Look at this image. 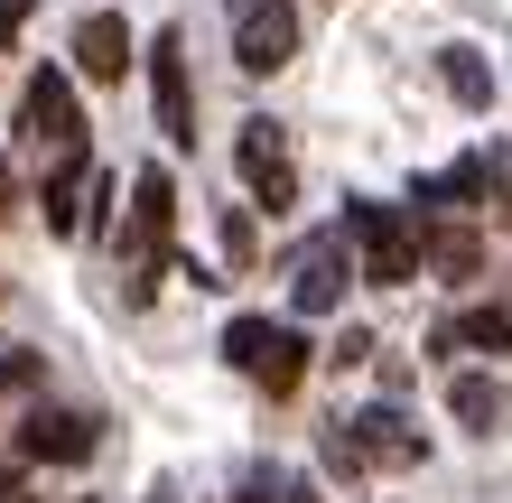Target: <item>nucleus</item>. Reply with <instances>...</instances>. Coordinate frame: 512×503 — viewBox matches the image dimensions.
I'll use <instances>...</instances> for the list:
<instances>
[{"label":"nucleus","mask_w":512,"mask_h":503,"mask_svg":"<svg viewBox=\"0 0 512 503\" xmlns=\"http://www.w3.org/2000/svg\"><path fill=\"white\" fill-rule=\"evenodd\" d=\"M168 233H177V187L168 168H140L131 177V233H122V299L149 308L168 280Z\"/></svg>","instance_id":"obj_1"},{"label":"nucleus","mask_w":512,"mask_h":503,"mask_svg":"<svg viewBox=\"0 0 512 503\" xmlns=\"http://www.w3.org/2000/svg\"><path fill=\"white\" fill-rule=\"evenodd\" d=\"M345 243L364 261V289H410L429 261H419V224L382 196H345Z\"/></svg>","instance_id":"obj_2"},{"label":"nucleus","mask_w":512,"mask_h":503,"mask_svg":"<svg viewBox=\"0 0 512 503\" xmlns=\"http://www.w3.org/2000/svg\"><path fill=\"white\" fill-rule=\"evenodd\" d=\"M224 364L243 373L252 392L289 401L298 382H308V336H298L289 317H233V327H224Z\"/></svg>","instance_id":"obj_3"},{"label":"nucleus","mask_w":512,"mask_h":503,"mask_svg":"<svg viewBox=\"0 0 512 503\" xmlns=\"http://www.w3.org/2000/svg\"><path fill=\"white\" fill-rule=\"evenodd\" d=\"M419 457H429V438H419L391 401H373V410H354V420L326 429V466H336V476H364V466H419Z\"/></svg>","instance_id":"obj_4"},{"label":"nucleus","mask_w":512,"mask_h":503,"mask_svg":"<svg viewBox=\"0 0 512 503\" xmlns=\"http://www.w3.org/2000/svg\"><path fill=\"white\" fill-rule=\"evenodd\" d=\"M19 140L47 150V168H75L84 159V103H75V75L66 66H38L19 94Z\"/></svg>","instance_id":"obj_5"},{"label":"nucleus","mask_w":512,"mask_h":503,"mask_svg":"<svg viewBox=\"0 0 512 503\" xmlns=\"http://www.w3.org/2000/svg\"><path fill=\"white\" fill-rule=\"evenodd\" d=\"M233 168H243L252 205H270V215H289V205H298V150H289V122L252 112V122L233 131Z\"/></svg>","instance_id":"obj_6"},{"label":"nucleus","mask_w":512,"mask_h":503,"mask_svg":"<svg viewBox=\"0 0 512 503\" xmlns=\"http://www.w3.org/2000/svg\"><path fill=\"white\" fill-rule=\"evenodd\" d=\"M345 280H364V261H354L345 224H336V233H317V243L289 261V308L298 317H336L345 308Z\"/></svg>","instance_id":"obj_7"},{"label":"nucleus","mask_w":512,"mask_h":503,"mask_svg":"<svg viewBox=\"0 0 512 503\" xmlns=\"http://www.w3.org/2000/svg\"><path fill=\"white\" fill-rule=\"evenodd\" d=\"M149 94H159V131L168 150H196V75H187V28L149 38Z\"/></svg>","instance_id":"obj_8"},{"label":"nucleus","mask_w":512,"mask_h":503,"mask_svg":"<svg viewBox=\"0 0 512 503\" xmlns=\"http://www.w3.org/2000/svg\"><path fill=\"white\" fill-rule=\"evenodd\" d=\"M298 56V10L289 0H233V66L243 75H280Z\"/></svg>","instance_id":"obj_9"},{"label":"nucleus","mask_w":512,"mask_h":503,"mask_svg":"<svg viewBox=\"0 0 512 503\" xmlns=\"http://www.w3.org/2000/svg\"><path fill=\"white\" fill-rule=\"evenodd\" d=\"M66 47H75V75L84 84H122L131 75V28H122V10H84Z\"/></svg>","instance_id":"obj_10"},{"label":"nucleus","mask_w":512,"mask_h":503,"mask_svg":"<svg viewBox=\"0 0 512 503\" xmlns=\"http://www.w3.org/2000/svg\"><path fill=\"white\" fill-rule=\"evenodd\" d=\"M19 448L38 466H84V457H94V420H84V410H28Z\"/></svg>","instance_id":"obj_11"},{"label":"nucleus","mask_w":512,"mask_h":503,"mask_svg":"<svg viewBox=\"0 0 512 503\" xmlns=\"http://www.w3.org/2000/svg\"><path fill=\"white\" fill-rule=\"evenodd\" d=\"M410 205H419V215H475V205H485V150L457 159V168L410 177Z\"/></svg>","instance_id":"obj_12"},{"label":"nucleus","mask_w":512,"mask_h":503,"mask_svg":"<svg viewBox=\"0 0 512 503\" xmlns=\"http://www.w3.org/2000/svg\"><path fill=\"white\" fill-rule=\"evenodd\" d=\"M429 354H512V308H466L429 336Z\"/></svg>","instance_id":"obj_13"},{"label":"nucleus","mask_w":512,"mask_h":503,"mask_svg":"<svg viewBox=\"0 0 512 503\" xmlns=\"http://www.w3.org/2000/svg\"><path fill=\"white\" fill-rule=\"evenodd\" d=\"M419 261H438L447 280H475V261H485V252H475V233H466V224H438V215H419Z\"/></svg>","instance_id":"obj_14"},{"label":"nucleus","mask_w":512,"mask_h":503,"mask_svg":"<svg viewBox=\"0 0 512 503\" xmlns=\"http://www.w3.org/2000/svg\"><path fill=\"white\" fill-rule=\"evenodd\" d=\"M438 84H447L466 112H494V66H485L475 47H438Z\"/></svg>","instance_id":"obj_15"},{"label":"nucleus","mask_w":512,"mask_h":503,"mask_svg":"<svg viewBox=\"0 0 512 503\" xmlns=\"http://www.w3.org/2000/svg\"><path fill=\"white\" fill-rule=\"evenodd\" d=\"M447 410H457L475 438H494V420H503V382H494V373H457V382H447Z\"/></svg>","instance_id":"obj_16"},{"label":"nucleus","mask_w":512,"mask_h":503,"mask_svg":"<svg viewBox=\"0 0 512 503\" xmlns=\"http://www.w3.org/2000/svg\"><path fill=\"white\" fill-rule=\"evenodd\" d=\"M485 215L512 233V140H485Z\"/></svg>","instance_id":"obj_17"},{"label":"nucleus","mask_w":512,"mask_h":503,"mask_svg":"<svg viewBox=\"0 0 512 503\" xmlns=\"http://www.w3.org/2000/svg\"><path fill=\"white\" fill-rule=\"evenodd\" d=\"M224 252H233V261H252V215H243V205L224 215Z\"/></svg>","instance_id":"obj_18"},{"label":"nucleus","mask_w":512,"mask_h":503,"mask_svg":"<svg viewBox=\"0 0 512 503\" xmlns=\"http://www.w3.org/2000/svg\"><path fill=\"white\" fill-rule=\"evenodd\" d=\"M19 28H28V0H0V47H10Z\"/></svg>","instance_id":"obj_19"},{"label":"nucleus","mask_w":512,"mask_h":503,"mask_svg":"<svg viewBox=\"0 0 512 503\" xmlns=\"http://www.w3.org/2000/svg\"><path fill=\"white\" fill-rule=\"evenodd\" d=\"M289 503H326V494H317V485H308V476H289Z\"/></svg>","instance_id":"obj_20"},{"label":"nucleus","mask_w":512,"mask_h":503,"mask_svg":"<svg viewBox=\"0 0 512 503\" xmlns=\"http://www.w3.org/2000/svg\"><path fill=\"white\" fill-rule=\"evenodd\" d=\"M10 196H19V187H10V168H0V215H10Z\"/></svg>","instance_id":"obj_21"},{"label":"nucleus","mask_w":512,"mask_h":503,"mask_svg":"<svg viewBox=\"0 0 512 503\" xmlns=\"http://www.w3.org/2000/svg\"><path fill=\"white\" fill-rule=\"evenodd\" d=\"M149 503H177V494H168V485H149Z\"/></svg>","instance_id":"obj_22"}]
</instances>
